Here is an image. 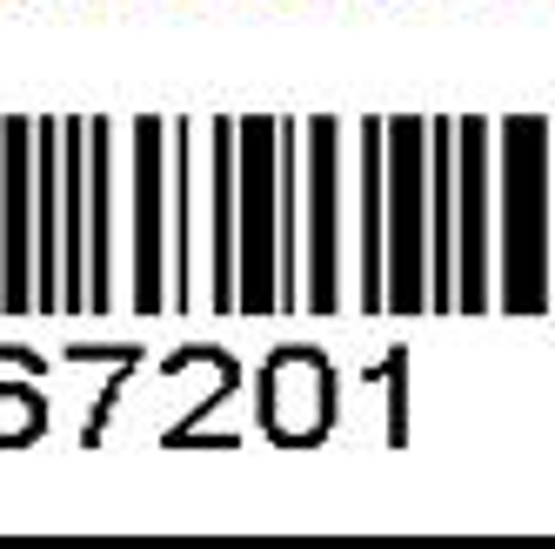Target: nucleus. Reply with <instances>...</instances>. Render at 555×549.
I'll list each match as a JSON object with an SVG mask.
<instances>
[{"label": "nucleus", "mask_w": 555, "mask_h": 549, "mask_svg": "<svg viewBox=\"0 0 555 549\" xmlns=\"http://www.w3.org/2000/svg\"><path fill=\"white\" fill-rule=\"evenodd\" d=\"M322 409H328V375H322V369L301 362V356L274 362V375H268V416H274V429H282V436L314 429V422H322Z\"/></svg>", "instance_id": "f257e3e1"}]
</instances>
